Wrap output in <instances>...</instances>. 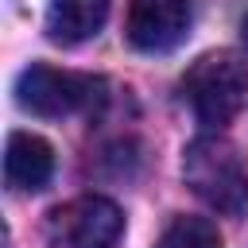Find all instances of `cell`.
Here are the masks:
<instances>
[{
  "label": "cell",
  "mask_w": 248,
  "mask_h": 248,
  "mask_svg": "<svg viewBox=\"0 0 248 248\" xmlns=\"http://www.w3.org/2000/svg\"><path fill=\"white\" fill-rule=\"evenodd\" d=\"M186 186L217 213L244 217L248 213V159L225 136H198L182 155Z\"/></svg>",
  "instance_id": "obj_1"
},
{
  "label": "cell",
  "mask_w": 248,
  "mask_h": 248,
  "mask_svg": "<svg viewBox=\"0 0 248 248\" xmlns=\"http://www.w3.org/2000/svg\"><path fill=\"white\" fill-rule=\"evenodd\" d=\"M178 89L202 124H209V128L229 124L232 116H240L248 108V62L232 50L202 54L182 74Z\"/></svg>",
  "instance_id": "obj_2"
},
{
  "label": "cell",
  "mask_w": 248,
  "mask_h": 248,
  "mask_svg": "<svg viewBox=\"0 0 248 248\" xmlns=\"http://www.w3.org/2000/svg\"><path fill=\"white\" fill-rule=\"evenodd\" d=\"M105 81L93 74L54 70V66H27L16 78V101L23 112L35 116H74V112H97L105 105Z\"/></svg>",
  "instance_id": "obj_3"
},
{
  "label": "cell",
  "mask_w": 248,
  "mask_h": 248,
  "mask_svg": "<svg viewBox=\"0 0 248 248\" xmlns=\"http://www.w3.org/2000/svg\"><path fill=\"white\" fill-rule=\"evenodd\" d=\"M124 236V213L101 194L74 198L46 217L50 248H116Z\"/></svg>",
  "instance_id": "obj_4"
},
{
  "label": "cell",
  "mask_w": 248,
  "mask_h": 248,
  "mask_svg": "<svg viewBox=\"0 0 248 248\" xmlns=\"http://www.w3.org/2000/svg\"><path fill=\"white\" fill-rule=\"evenodd\" d=\"M194 23V4L190 0H132L124 35L136 50L143 54H163L174 50Z\"/></svg>",
  "instance_id": "obj_5"
},
{
  "label": "cell",
  "mask_w": 248,
  "mask_h": 248,
  "mask_svg": "<svg viewBox=\"0 0 248 248\" xmlns=\"http://www.w3.org/2000/svg\"><path fill=\"white\" fill-rule=\"evenodd\" d=\"M54 174V151L43 136L31 132H12L4 147V182L16 194H35L50 182Z\"/></svg>",
  "instance_id": "obj_6"
},
{
  "label": "cell",
  "mask_w": 248,
  "mask_h": 248,
  "mask_svg": "<svg viewBox=\"0 0 248 248\" xmlns=\"http://www.w3.org/2000/svg\"><path fill=\"white\" fill-rule=\"evenodd\" d=\"M108 19V0H50L46 35L62 46H78L93 39Z\"/></svg>",
  "instance_id": "obj_7"
},
{
  "label": "cell",
  "mask_w": 248,
  "mask_h": 248,
  "mask_svg": "<svg viewBox=\"0 0 248 248\" xmlns=\"http://www.w3.org/2000/svg\"><path fill=\"white\" fill-rule=\"evenodd\" d=\"M155 248H221V232L205 217H174Z\"/></svg>",
  "instance_id": "obj_8"
},
{
  "label": "cell",
  "mask_w": 248,
  "mask_h": 248,
  "mask_svg": "<svg viewBox=\"0 0 248 248\" xmlns=\"http://www.w3.org/2000/svg\"><path fill=\"white\" fill-rule=\"evenodd\" d=\"M240 39L248 43V12H244V19H240Z\"/></svg>",
  "instance_id": "obj_9"
}]
</instances>
